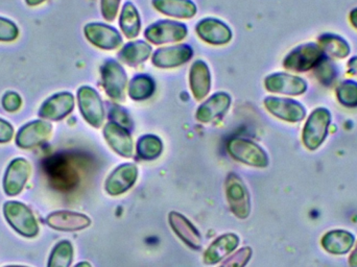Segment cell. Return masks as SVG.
Wrapping results in <instances>:
<instances>
[{"label":"cell","instance_id":"cell-1","mask_svg":"<svg viewBox=\"0 0 357 267\" xmlns=\"http://www.w3.org/2000/svg\"><path fill=\"white\" fill-rule=\"evenodd\" d=\"M331 112L327 108H317L310 113L302 133V141L308 151H317L328 136Z\"/></svg>","mask_w":357,"mask_h":267},{"label":"cell","instance_id":"cell-2","mask_svg":"<svg viewBox=\"0 0 357 267\" xmlns=\"http://www.w3.org/2000/svg\"><path fill=\"white\" fill-rule=\"evenodd\" d=\"M326 56L321 46L314 42L301 44L291 49L283 60V66L295 73H306L317 67Z\"/></svg>","mask_w":357,"mask_h":267},{"label":"cell","instance_id":"cell-3","mask_svg":"<svg viewBox=\"0 0 357 267\" xmlns=\"http://www.w3.org/2000/svg\"><path fill=\"white\" fill-rule=\"evenodd\" d=\"M44 170L50 184L59 190H69L79 181L73 164L63 155H52L44 162Z\"/></svg>","mask_w":357,"mask_h":267},{"label":"cell","instance_id":"cell-4","mask_svg":"<svg viewBox=\"0 0 357 267\" xmlns=\"http://www.w3.org/2000/svg\"><path fill=\"white\" fill-rule=\"evenodd\" d=\"M4 216L10 226L25 237H35L39 233L37 220L31 210L18 201L4 204Z\"/></svg>","mask_w":357,"mask_h":267},{"label":"cell","instance_id":"cell-5","mask_svg":"<svg viewBox=\"0 0 357 267\" xmlns=\"http://www.w3.org/2000/svg\"><path fill=\"white\" fill-rule=\"evenodd\" d=\"M228 153L237 161L254 167L264 168L268 165L266 151L253 141L243 138H233L228 142Z\"/></svg>","mask_w":357,"mask_h":267},{"label":"cell","instance_id":"cell-6","mask_svg":"<svg viewBox=\"0 0 357 267\" xmlns=\"http://www.w3.org/2000/svg\"><path fill=\"white\" fill-rule=\"evenodd\" d=\"M188 33L184 23L173 20H160L151 24L144 31V37L152 43L165 44L180 42Z\"/></svg>","mask_w":357,"mask_h":267},{"label":"cell","instance_id":"cell-7","mask_svg":"<svg viewBox=\"0 0 357 267\" xmlns=\"http://www.w3.org/2000/svg\"><path fill=\"white\" fill-rule=\"evenodd\" d=\"M79 111L84 119L94 128H100L104 123L105 110L100 94L93 88L83 86L77 91Z\"/></svg>","mask_w":357,"mask_h":267},{"label":"cell","instance_id":"cell-8","mask_svg":"<svg viewBox=\"0 0 357 267\" xmlns=\"http://www.w3.org/2000/svg\"><path fill=\"white\" fill-rule=\"evenodd\" d=\"M102 87L107 96L114 100H123L128 77L119 62L108 60L102 67Z\"/></svg>","mask_w":357,"mask_h":267},{"label":"cell","instance_id":"cell-9","mask_svg":"<svg viewBox=\"0 0 357 267\" xmlns=\"http://www.w3.org/2000/svg\"><path fill=\"white\" fill-rule=\"evenodd\" d=\"M264 87L271 93L299 96L307 91L308 84L303 77L289 73H277L266 77Z\"/></svg>","mask_w":357,"mask_h":267},{"label":"cell","instance_id":"cell-10","mask_svg":"<svg viewBox=\"0 0 357 267\" xmlns=\"http://www.w3.org/2000/svg\"><path fill=\"white\" fill-rule=\"evenodd\" d=\"M264 102L266 110L281 121L297 123L303 121L306 117L305 107L297 100L268 96Z\"/></svg>","mask_w":357,"mask_h":267},{"label":"cell","instance_id":"cell-11","mask_svg":"<svg viewBox=\"0 0 357 267\" xmlns=\"http://www.w3.org/2000/svg\"><path fill=\"white\" fill-rule=\"evenodd\" d=\"M226 194L231 211L234 215L241 220L247 218L251 211L250 195L239 176L230 174L227 178Z\"/></svg>","mask_w":357,"mask_h":267},{"label":"cell","instance_id":"cell-12","mask_svg":"<svg viewBox=\"0 0 357 267\" xmlns=\"http://www.w3.org/2000/svg\"><path fill=\"white\" fill-rule=\"evenodd\" d=\"M84 33L90 43L102 49H115L123 43V38L119 31L102 23H89L84 27Z\"/></svg>","mask_w":357,"mask_h":267},{"label":"cell","instance_id":"cell-13","mask_svg":"<svg viewBox=\"0 0 357 267\" xmlns=\"http://www.w3.org/2000/svg\"><path fill=\"white\" fill-rule=\"evenodd\" d=\"M75 108V98L69 92L54 94L42 104L39 116L48 121H61L70 114Z\"/></svg>","mask_w":357,"mask_h":267},{"label":"cell","instance_id":"cell-14","mask_svg":"<svg viewBox=\"0 0 357 267\" xmlns=\"http://www.w3.org/2000/svg\"><path fill=\"white\" fill-rule=\"evenodd\" d=\"M192 48L186 44L159 48L153 54L152 63L158 68H175L190 60Z\"/></svg>","mask_w":357,"mask_h":267},{"label":"cell","instance_id":"cell-15","mask_svg":"<svg viewBox=\"0 0 357 267\" xmlns=\"http://www.w3.org/2000/svg\"><path fill=\"white\" fill-rule=\"evenodd\" d=\"M195 31L203 41L212 45H224L232 39V31L228 25L215 18L199 21Z\"/></svg>","mask_w":357,"mask_h":267},{"label":"cell","instance_id":"cell-16","mask_svg":"<svg viewBox=\"0 0 357 267\" xmlns=\"http://www.w3.org/2000/svg\"><path fill=\"white\" fill-rule=\"evenodd\" d=\"M31 165L26 160L22 158L13 160L6 169L3 180V188L6 194L10 197L19 194L31 174Z\"/></svg>","mask_w":357,"mask_h":267},{"label":"cell","instance_id":"cell-17","mask_svg":"<svg viewBox=\"0 0 357 267\" xmlns=\"http://www.w3.org/2000/svg\"><path fill=\"white\" fill-rule=\"evenodd\" d=\"M52 130V125L46 121H31L19 130L16 136L17 145L24 149L38 146L50 138Z\"/></svg>","mask_w":357,"mask_h":267},{"label":"cell","instance_id":"cell-18","mask_svg":"<svg viewBox=\"0 0 357 267\" xmlns=\"http://www.w3.org/2000/svg\"><path fill=\"white\" fill-rule=\"evenodd\" d=\"M137 176L138 169L134 164H123L107 178V192L110 195L123 194L135 184Z\"/></svg>","mask_w":357,"mask_h":267},{"label":"cell","instance_id":"cell-19","mask_svg":"<svg viewBox=\"0 0 357 267\" xmlns=\"http://www.w3.org/2000/svg\"><path fill=\"white\" fill-rule=\"evenodd\" d=\"M230 106V96L225 92H218V93L210 96L199 107L195 117L199 123H211V121L222 117L229 110Z\"/></svg>","mask_w":357,"mask_h":267},{"label":"cell","instance_id":"cell-20","mask_svg":"<svg viewBox=\"0 0 357 267\" xmlns=\"http://www.w3.org/2000/svg\"><path fill=\"white\" fill-rule=\"evenodd\" d=\"M104 136L115 153L126 158L133 155V140L125 128L112 121L105 127Z\"/></svg>","mask_w":357,"mask_h":267},{"label":"cell","instance_id":"cell-21","mask_svg":"<svg viewBox=\"0 0 357 267\" xmlns=\"http://www.w3.org/2000/svg\"><path fill=\"white\" fill-rule=\"evenodd\" d=\"M48 226L58 231H79L88 228L91 220L84 214L70 211H58L47 218Z\"/></svg>","mask_w":357,"mask_h":267},{"label":"cell","instance_id":"cell-22","mask_svg":"<svg viewBox=\"0 0 357 267\" xmlns=\"http://www.w3.org/2000/svg\"><path fill=\"white\" fill-rule=\"evenodd\" d=\"M189 84L193 98L202 100L208 96L211 88V75L209 67L204 61L197 60L191 66Z\"/></svg>","mask_w":357,"mask_h":267},{"label":"cell","instance_id":"cell-23","mask_svg":"<svg viewBox=\"0 0 357 267\" xmlns=\"http://www.w3.org/2000/svg\"><path fill=\"white\" fill-rule=\"evenodd\" d=\"M323 249L333 255H346L356 243V236L345 230H333L323 236Z\"/></svg>","mask_w":357,"mask_h":267},{"label":"cell","instance_id":"cell-24","mask_svg":"<svg viewBox=\"0 0 357 267\" xmlns=\"http://www.w3.org/2000/svg\"><path fill=\"white\" fill-rule=\"evenodd\" d=\"M169 224L176 234L193 250H199L202 247V237L197 229L189 222L185 216L177 212L169 213Z\"/></svg>","mask_w":357,"mask_h":267},{"label":"cell","instance_id":"cell-25","mask_svg":"<svg viewBox=\"0 0 357 267\" xmlns=\"http://www.w3.org/2000/svg\"><path fill=\"white\" fill-rule=\"evenodd\" d=\"M239 245L238 237L235 234H225L218 237L206 251L204 262L209 266L218 264L225 257L232 253Z\"/></svg>","mask_w":357,"mask_h":267},{"label":"cell","instance_id":"cell-26","mask_svg":"<svg viewBox=\"0 0 357 267\" xmlns=\"http://www.w3.org/2000/svg\"><path fill=\"white\" fill-rule=\"evenodd\" d=\"M318 44L329 58H348L351 54V46L347 40L337 33H325L318 38Z\"/></svg>","mask_w":357,"mask_h":267},{"label":"cell","instance_id":"cell-27","mask_svg":"<svg viewBox=\"0 0 357 267\" xmlns=\"http://www.w3.org/2000/svg\"><path fill=\"white\" fill-rule=\"evenodd\" d=\"M158 12L175 18H192L197 14V6L191 0H153Z\"/></svg>","mask_w":357,"mask_h":267},{"label":"cell","instance_id":"cell-28","mask_svg":"<svg viewBox=\"0 0 357 267\" xmlns=\"http://www.w3.org/2000/svg\"><path fill=\"white\" fill-rule=\"evenodd\" d=\"M152 54V47L146 42L134 41L126 44L123 49L119 52V56L121 61L130 66H136L148 60Z\"/></svg>","mask_w":357,"mask_h":267},{"label":"cell","instance_id":"cell-29","mask_svg":"<svg viewBox=\"0 0 357 267\" xmlns=\"http://www.w3.org/2000/svg\"><path fill=\"white\" fill-rule=\"evenodd\" d=\"M121 31L125 33L128 39L137 37L142 27L139 13L131 2H126L121 10V19H119Z\"/></svg>","mask_w":357,"mask_h":267},{"label":"cell","instance_id":"cell-30","mask_svg":"<svg viewBox=\"0 0 357 267\" xmlns=\"http://www.w3.org/2000/svg\"><path fill=\"white\" fill-rule=\"evenodd\" d=\"M155 91V82L150 75H138L129 84V96L134 100H144L151 98Z\"/></svg>","mask_w":357,"mask_h":267},{"label":"cell","instance_id":"cell-31","mask_svg":"<svg viewBox=\"0 0 357 267\" xmlns=\"http://www.w3.org/2000/svg\"><path fill=\"white\" fill-rule=\"evenodd\" d=\"M162 141L154 135H144L137 142V155L140 159L154 160L162 153Z\"/></svg>","mask_w":357,"mask_h":267},{"label":"cell","instance_id":"cell-32","mask_svg":"<svg viewBox=\"0 0 357 267\" xmlns=\"http://www.w3.org/2000/svg\"><path fill=\"white\" fill-rule=\"evenodd\" d=\"M335 96L342 106L346 108H357V82L346 79L339 84L335 89Z\"/></svg>","mask_w":357,"mask_h":267},{"label":"cell","instance_id":"cell-33","mask_svg":"<svg viewBox=\"0 0 357 267\" xmlns=\"http://www.w3.org/2000/svg\"><path fill=\"white\" fill-rule=\"evenodd\" d=\"M73 249L69 241H61L54 247L48 261V267H69L73 262Z\"/></svg>","mask_w":357,"mask_h":267},{"label":"cell","instance_id":"cell-34","mask_svg":"<svg viewBox=\"0 0 357 267\" xmlns=\"http://www.w3.org/2000/svg\"><path fill=\"white\" fill-rule=\"evenodd\" d=\"M314 73H316V79L323 86H331V84L335 83V79H337V68L331 58L326 56L317 65Z\"/></svg>","mask_w":357,"mask_h":267},{"label":"cell","instance_id":"cell-35","mask_svg":"<svg viewBox=\"0 0 357 267\" xmlns=\"http://www.w3.org/2000/svg\"><path fill=\"white\" fill-rule=\"evenodd\" d=\"M252 249L249 247H243L234 254L232 257L226 260L220 267H245L252 257Z\"/></svg>","mask_w":357,"mask_h":267},{"label":"cell","instance_id":"cell-36","mask_svg":"<svg viewBox=\"0 0 357 267\" xmlns=\"http://www.w3.org/2000/svg\"><path fill=\"white\" fill-rule=\"evenodd\" d=\"M19 29L14 22L0 17V41L12 42L17 39Z\"/></svg>","mask_w":357,"mask_h":267},{"label":"cell","instance_id":"cell-37","mask_svg":"<svg viewBox=\"0 0 357 267\" xmlns=\"http://www.w3.org/2000/svg\"><path fill=\"white\" fill-rule=\"evenodd\" d=\"M119 4L121 0H102L100 1V8L102 14L107 21H113L119 13Z\"/></svg>","mask_w":357,"mask_h":267},{"label":"cell","instance_id":"cell-38","mask_svg":"<svg viewBox=\"0 0 357 267\" xmlns=\"http://www.w3.org/2000/svg\"><path fill=\"white\" fill-rule=\"evenodd\" d=\"M21 105H22V100H21L20 96L16 93V92H8L2 98V107L8 112H15V111L19 110Z\"/></svg>","mask_w":357,"mask_h":267},{"label":"cell","instance_id":"cell-39","mask_svg":"<svg viewBox=\"0 0 357 267\" xmlns=\"http://www.w3.org/2000/svg\"><path fill=\"white\" fill-rule=\"evenodd\" d=\"M110 119L111 121L113 119V123L121 125V127L125 128V129L132 127L131 119H130L129 114H128L123 108L115 107V108L111 109Z\"/></svg>","mask_w":357,"mask_h":267},{"label":"cell","instance_id":"cell-40","mask_svg":"<svg viewBox=\"0 0 357 267\" xmlns=\"http://www.w3.org/2000/svg\"><path fill=\"white\" fill-rule=\"evenodd\" d=\"M13 135H14V129L10 123L0 119V143L8 142L13 138Z\"/></svg>","mask_w":357,"mask_h":267},{"label":"cell","instance_id":"cell-41","mask_svg":"<svg viewBox=\"0 0 357 267\" xmlns=\"http://www.w3.org/2000/svg\"><path fill=\"white\" fill-rule=\"evenodd\" d=\"M348 71L351 73L352 75L357 77V56H352L347 63Z\"/></svg>","mask_w":357,"mask_h":267},{"label":"cell","instance_id":"cell-42","mask_svg":"<svg viewBox=\"0 0 357 267\" xmlns=\"http://www.w3.org/2000/svg\"><path fill=\"white\" fill-rule=\"evenodd\" d=\"M349 21L350 23H351L352 26H354L357 31V8H354V10L350 12Z\"/></svg>","mask_w":357,"mask_h":267},{"label":"cell","instance_id":"cell-43","mask_svg":"<svg viewBox=\"0 0 357 267\" xmlns=\"http://www.w3.org/2000/svg\"><path fill=\"white\" fill-rule=\"evenodd\" d=\"M349 266L350 267H357V245L356 250L352 252L351 255L349 257Z\"/></svg>","mask_w":357,"mask_h":267},{"label":"cell","instance_id":"cell-44","mask_svg":"<svg viewBox=\"0 0 357 267\" xmlns=\"http://www.w3.org/2000/svg\"><path fill=\"white\" fill-rule=\"evenodd\" d=\"M25 1H26V3L29 4V6H39V4H41L42 2L45 1V0H25Z\"/></svg>","mask_w":357,"mask_h":267},{"label":"cell","instance_id":"cell-45","mask_svg":"<svg viewBox=\"0 0 357 267\" xmlns=\"http://www.w3.org/2000/svg\"><path fill=\"white\" fill-rule=\"evenodd\" d=\"M75 267H92L88 262H81V264H77Z\"/></svg>","mask_w":357,"mask_h":267},{"label":"cell","instance_id":"cell-46","mask_svg":"<svg viewBox=\"0 0 357 267\" xmlns=\"http://www.w3.org/2000/svg\"><path fill=\"white\" fill-rule=\"evenodd\" d=\"M6 267H23V266H6Z\"/></svg>","mask_w":357,"mask_h":267}]
</instances>
